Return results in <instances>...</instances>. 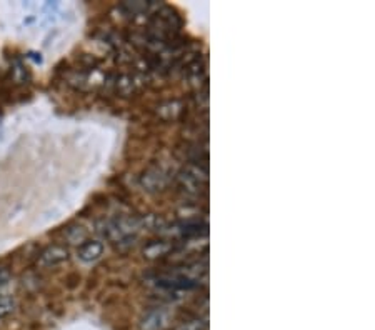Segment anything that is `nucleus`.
Instances as JSON below:
<instances>
[{
  "label": "nucleus",
  "instance_id": "1",
  "mask_svg": "<svg viewBox=\"0 0 375 330\" xmlns=\"http://www.w3.org/2000/svg\"><path fill=\"white\" fill-rule=\"evenodd\" d=\"M67 258H69V250L64 245H50L43 249L37 257V265L41 269H52L64 264Z\"/></svg>",
  "mask_w": 375,
  "mask_h": 330
},
{
  "label": "nucleus",
  "instance_id": "6",
  "mask_svg": "<svg viewBox=\"0 0 375 330\" xmlns=\"http://www.w3.org/2000/svg\"><path fill=\"white\" fill-rule=\"evenodd\" d=\"M177 330H200V325H197L195 322H187V324H182Z\"/></svg>",
  "mask_w": 375,
  "mask_h": 330
},
{
  "label": "nucleus",
  "instance_id": "4",
  "mask_svg": "<svg viewBox=\"0 0 375 330\" xmlns=\"http://www.w3.org/2000/svg\"><path fill=\"white\" fill-rule=\"evenodd\" d=\"M162 320H164V319H162L160 314H157V312L150 314L147 319L144 320V325H142V329H144V330H157V329H160V325L164 324V322H162Z\"/></svg>",
  "mask_w": 375,
  "mask_h": 330
},
{
  "label": "nucleus",
  "instance_id": "5",
  "mask_svg": "<svg viewBox=\"0 0 375 330\" xmlns=\"http://www.w3.org/2000/svg\"><path fill=\"white\" fill-rule=\"evenodd\" d=\"M9 280H10L9 270L0 269V287H6L7 284H9Z\"/></svg>",
  "mask_w": 375,
  "mask_h": 330
},
{
  "label": "nucleus",
  "instance_id": "2",
  "mask_svg": "<svg viewBox=\"0 0 375 330\" xmlns=\"http://www.w3.org/2000/svg\"><path fill=\"white\" fill-rule=\"evenodd\" d=\"M102 252H104V243L98 241H85L77 249V255L82 262L97 261Z\"/></svg>",
  "mask_w": 375,
  "mask_h": 330
},
{
  "label": "nucleus",
  "instance_id": "3",
  "mask_svg": "<svg viewBox=\"0 0 375 330\" xmlns=\"http://www.w3.org/2000/svg\"><path fill=\"white\" fill-rule=\"evenodd\" d=\"M15 310V300L9 296H0V319H6Z\"/></svg>",
  "mask_w": 375,
  "mask_h": 330
}]
</instances>
